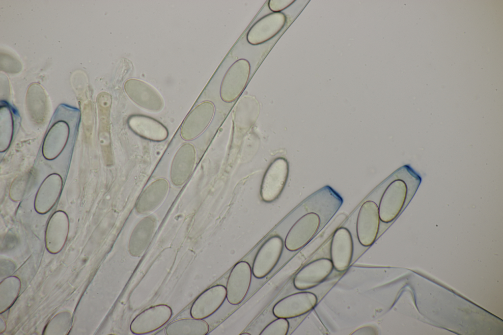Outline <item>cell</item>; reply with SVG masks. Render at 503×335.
<instances>
[{
  "label": "cell",
  "mask_w": 503,
  "mask_h": 335,
  "mask_svg": "<svg viewBox=\"0 0 503 335\" xmlns=\"http://www.w3.org/2000/svg\"><path fill=\"white\" fill-rule=\"evenodd\" d=\"M172 311L167 305L151 307L138 314L130 324L134 334L140 335L153 332L165 325L171 318Z\"/></svg>",
  "instance_id": "obj_11"
},
{
  "label": "cell",
  "mask_w": 503,
  "mask_h": 335,
  "mask_svg": "<svg viewBox=\"0 0 503 335\" xmlns=\"http://www.w3.org/2000/svg\"><path fill=\"white\" fill-rule=\"evenodd\" d=\"M355 224L357 239L363 247L371 246L380 230L381 221L377 200L371 191L350 213Z\"/></svg>",
  "instance_id": "obj_2"
},
{
  "label": "cell",
  "mask_w": 503,
  "mask_h": 335,
  "mask_svg": "<svg viewBox=\"0 0 503 335\" xmlns=\"http://www.w3.org/2000/svg\"><path fill=\"white\" fill-rule=\"evenodd\" d=\"M354 245L352 234L344 226L335 230L329 245L330 259L334 267L338 272L349 266L354 253Z\"/></svg>",
  "instance_id": "obj_5"
},
{
  "label": "cell",
  "mask_w": 503,
  "mask_h": 335,
  "mask_svg": "<svg viewBox=\"0 0 503 335\" xmlns=\"http://www.w3.org/2000/svg\"><path fill=\"white\" fill-rule=\"evenodd\" d=\"M286 17L281 12L267 14L255 22L249 29L247 39L253 45L264 43L277 35L284 27Z\"/></svg>",
  "instance_id": "obj_13"
},
{
  "label": "cell",
  "mask_w": 503,
  "mask_h": 335,
  "mask_svg": "<svg viewBox=\"0 0 503 335\" xmlns=\"http://www.w3.org/2000/svg\"><path fill=\"white\" fill-rule=\"evenodd\" d=\"M215 110L213 103L209 101H203L195 107L182 123L180 131L181 138L189 141L199 136L210 124Z\"/></svg>",
  "instance_id": "obj_6"
},
{
  "label": "cell",
  "mask_w": 503,
  "mask_h": 335,
  "mask_svg": "<svg viewBox=\"0 0 503 335\" xmlns=\"http://www.w3.org/2000/svg\"><path fill=\"white\" fill-rule=\"evenodd\" d=\"M196 160V150L190 143L182 145L173 158L170 170L172 182L181 184L189 177L193 169Z\"/></svg>",
  "instance_id": "obj_16"
},
{
  "label": "cell",
  "mask_w": 503,
  "mask_h": 335,
  "mask_svg": "<svg viewBox=\"0 0 503 335\" xmlns=\"http://www.w3.org/2000/svg\"><path fill=\"white\" fill-rule=\"evenodd\" d=\"M250 71V64L246 59H239L230 66L220 87V96L223 101L233 102L241 94L248 83Z\"/></svg>",
  "instance_id": "obj_3"
},
{
  "label": "cell",
  "mask_w": 503,
  "mask_h": 335,
  "mask_svg": "<svg viewBox=\"0 0 503 335\" xmlns=\"http://www.w3.org/2000/svg\"><path fill=\"white\" fill-rule=\"evenodd\" d=\"M252 279V270L246 261H240L233 267L229 275L226 286L228 302L236 305L241 303L249 290Z\"/></svg>",
  "instance_id": "obj_12"
},
{
  "label": "cell",
  "mask_w": 503,
  "mask_h": 335,
  "mask_svg": "<svg viewBox=\"0 0 503 335\" xmlns=\"http://www.w3.org/2000/svg\"><path fill=\"white\" fill-rule=\"evenodd\" d=\"M131 129L138 135L154 141H163L167 139L168 132L160 122L151 117L134 115L128 120Z\"/></svg>",
  "instance_id": "obj_17"
},
{
  "label": "cell",
  "mask_w": 503,
  "mask_h": 335,
  "mask_svg": "<svg viewBox=\"0 0 503 335\" xmlns=\"http://www.w3.org/2000/svg\"><path fill=\"white\" fill-rule=\"evenodd\" d=\"M289 324L287 320L283 318H278L267 325L261 332V335H286Z\"/></svg>",
  "instance_id": "obj_19"
},
{
  "label": "cell",
  "mask_w": 503,
  "mask_h": 335,
  "mask_svg": "<svg viewBox=\"0 0 503 335\" xmlns=\"http://www.w3.org/2000/svg\"><path fill=\"white\" fill-rule=\"evenodd\" d=\"M421 175L410 165L400 167L371 191L377 200L380 228L393 222L415 195Z\"/></svg>",
  "instance_id": "obj_1"
},
{
  "label": "cell",
  "mask_w": 503,
  "mask_h": 335,
  "mask_svg": "<svg viewBox=\"0 0 503 335\" xmlns=\"http://www.w3.org/2000/svg\"><path fill=\"white\" fill-rule=\"evenodd\" d=\"M283 241L279 236L267 240L257 252L253 260L252 272L258 279L268 275L278 262L283 249Z\"/></svg>",
  "instance_id": "obj_9"
},
{
  "label": "cell",
  "mask_w": 503,
  "mask_h": 335,
  "mask_svg": "<svg viewBox=\"0 0 503 335\" xmlns=\"http://www.w3.org/2000/svg\"><path fill=\"white\" fill-rule=\"evenodd\" d=\"M316 296L310 292H301L291 294L278 301L273 308L277 318H292L309 312L316 306Z\"/></svg>",
  "instance_id": "obj_7"
},
{
  "label": "cell",
  "mask_w": 503,
  "mask_h": 335,
  "mask_svg": "<svg viewBox=\"0 0 503 335\" xmlns=\"http://www.w3.org/2000/svg\"><path fill=\"white\" fill-rule=\"evenodd\" d=\"M129 98L139 107L151 112H161L164 106V99L152 85L140 80L130 79L124 85Z\"/></svg>",
  "instance_id": "obj_4"
},
{
  "label": "cell",
  "mask_w": 503,
  "mask_h": 335,
  "mask_svg": "<svg viewBox=\"0 0 503 335\" xmlns=\"http://www.w3.org/2000/svg\"><path fill=\"white\" fill-rule=\"evenodd\" d=\"M241 335H250V334L248 333H244L241 334Z\"/></svg>",
  "instance_id": "obj_21"
},
{
  "label": "cell",
  "mask_w": 503,
  "mask_h": 335,
  "mask_svg": "<svg viewBox=\"0 0 503 335\" xmlns=\"http://www.w3.org/2000/svg\"><path fill=\"white\" fill-rule=\"evenodd\" d=\"M226 298V288L222 285L213 286L201 293L193 303L190 310L192 317L207 318L222 306Z\"/></svg>",
  "instance_id": "obj_14"
},
{
  "label": "cell",
  "mask_w": 503,
  "mask_h": 335,
  "mask_svg": "<svg viewBox=\"0 0 503 335\" xmlns=\"http://www.w3.org/2000/svg\"><path fill=\"white\" fill-rule=\"evenodd\" d=\"M294 2L290 0H270L268 6L274 12H280L285 9Z\"/></svg>",
  "instance_id": "obj_20"
},
{
  "label": "cell",
  "mask_w": 503,
  "mask_h": 335,
  "mask_svg": "<svg viewBox=\"0 0 503 335\" xmlns=\"http://www.w3.org/2000/svg\"><path fill=\"white\" fill-rule=\"evenodd\" d=\"M209 331L206 321L193 317L172 321L167 326L165 331L167 335H205Z\"/></svg>",
  "instance_id": "obj_18"
},
{
  "label": "cell",
  "mask_w": 503,
  "mask_h": 335,
  "mask_svg": "<svg viewBox=\"0 0 503 335\" xmlns=\"http://www.w3.org/2000/svg\"><path fill=\"white\" fill-rule=\"evenodd\" d=\"M288 166L282 158L275 160L267 169L262 182L260 194L266 202L275 200L281 192L286 182Z\"/></svg>",
  "instance_id": "obj_8"
},
{
  "label": "cell",
  "mask_w": 503,
  "mask_h": 335,
  "mask_svg": "<svg viewBox=\"0 0 503 335\" xmlns=\"http://www.w3.org/2000/svg\"><path fill=\"white\" fill-rule=\"evenodd\" d=\"M334 268L330 258L321 257L304 266L295 276L293 284L299 290L314 287L323 281Z\"/></svg>",
  "instance_id": "obj_10"
},
{
  "label": "cell",
  "mask_w": 503,
  "mask_h": 335,
  "mask_svg": "<svg viewBox=\"0 0 503 335\" xmlns=\"http://www.w3.org/2000/svg\"><path fill=\"white\" fill-rule=\"evenodd\" d=\"M260 109L259 103L254 96L245 95L238 100L233 112L237 133H245L250 129L258 118Z\"/></svg>",
  "instance_id": "obj_15"
}]
</instances>
